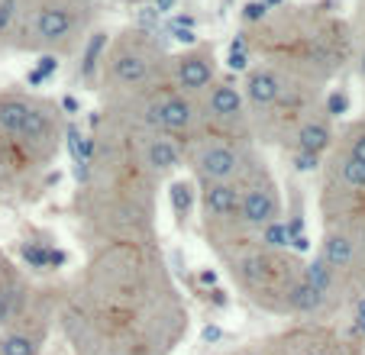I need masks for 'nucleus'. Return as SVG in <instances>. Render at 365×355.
<instances>
[{
    "label": "nucleus",
    "instance_id": "19",
    "mask_svg": "<svg viewBox=\"0 0 365 355\" xmlns=\"http://www.w3.org/2000/svg\"><path fill=\"white\" fill-rule=\"evenodd\" d=\"M172 207H175V217L185 223L191 217V207H194V187L187 181H175L172 185Z\"/></svg>",
    "mask_w": 365,
    "mask_h": 355
},
{
    "label": "nucleus",
    "instance_id": "39",
    "mask_svg": "<svg viewBox=\"0 0 365 355\" xmlns=\"http://www.w3.org/2000/svg\"><path fill=\"white\" fill-rule=\"evenodd\" d=\"M259 4H265V7H278V4H284V0H259Z\"/></svg>",
    "mask_w": 365,
    "mask_h": 355
},
{
    "label": "nucleus",
    "instance_id": "17",
    "mask_svg": "<svg viewBox=\"0 0 365 355\" xmlns=\"http://www.w3.org/2000/svg\"><path fill=\"white\" fill-rule=\"evenodd\" d=\"M103 52H107V33H94L91 42L84 46V55H81V78L91 81L97 75V65H101Z\"/></svg>",
    "mask_w": 365,
    "mask_h": 355
},
{
    "label": "nucleus",
    "instance_id": "26",
    "mask_svg": "<svg viewBox=\"0 0 365 355\" xmlns=\"http://www.w3.org/2000/svg\"><path fill=\"white\" fill-rule=\"evenodd\" d=\"M36 71H39V75L48 81V78H52V75L58 71V58H56V55H42L39 65H36Z\"/></svg>",
    "mask_w": 365,
    "mask_h": 355
},
{
    "label": "nucleus",
    "instance_id": "10",
    "mask_svg": "<svg viewBox=\"0 0 365 355\" xmlns=\"http://www.w3.org/2000/svg\"><path fill=\"white\" fill-rule=\"evenodd\" d=\"M145 165L152 171H172L181 165V149L168 136H152L145 143Z\"/></svg>",
    "mask_w": 365,
    "mask_h": 355
},
{
    "label": "nucleus",
    "instance_id": "35",
    "mask_svg": "<svg viewBox=\"0 0 365 355\" xmlns=\"http://www.w3.org/2000/svg\"><path fill=\"white\" fill-rule=\"evenodd\" d=\"M152 7L159 10V14H168V10L175 7V0H155V4H152Z\"/></svg>",
    "mask_w": 365,
    "mask_h": 355
},
{
    "label": "nucleus",
    "instance_id": "24",
    "mask_svg": "<svg viewBox=\"0 0 365 355\" xmlns=\"http://www.w3.org/2000/svg\"><path fill=\"white\" fill-rule=\"evenodd\" d=\"M265 14H269V7H265V4H259V0H249L246 7H242V16H246L249 23H259Z\"/></svg>",
    "mask_w": 365,
    "mask_h": 355
},
{
    "label": "nucleus",
    "instance_id": "7",
    "mask_svg": "<svg viewBox=\"0 0 365 355\" xmlns=\"http://www.w3.org/2000/svg\"><path fill=\"white\" fill-rule=\"evenodd\" d=\"M75 26V16L62 7H46L36 14V36L46 42H56V39H65Z\"/></svg>",
    "mask_w": 365,
    "mask_h": 355
},
{
    "label": "nucleus",
    "instance_id": "6",
    "mask_svg": "<svg viewBox=\"0 0 365 355\" xmlns=\"http://www.w3.org/2000/svg\"><path fill=\"white\" fill-rule=\"evenodd\" d=\"M207 113L214 116V120H240L242 116V91L230 81L214 84L210 97H207Z\"/></svg>",
    "mask_w": 365,
    "mask_h": 355
},
{
    "label": "nucleus",
    "instance_id": "32",
    "mask_svg": "<svg viewBox=\"0 0 365 355\" xmlns=\"http://www.w3.org/2000/svg\"><path fill=\"white\" fill-rule=\"evenodd\" d=\"M168 26H181V29H194V26H197V20H194V16H191V14H178V16H175V20H172V23H168Z\"/></svg>",
    "mask_w": 365,
    "mask_h": 355
},
{
    "label": "nucleus",
    "instance_id": "37",
    "mask_svg": "<svg viewBox=\"0 0 365 355\" xmlns=\"http://www.w3.org/2000/svg\"><path fill=\"white\" fill-rule=\"evenodd\" d=\"M200 284H217V272H200Z\"/></svg>",
    "mask_w": 365,
    "mask_h": 355
},
{
    "label": "nucleus",
    "instance_id": "21",
    "mask_svg": "<svg viewBox=\"0 0 365 355\" xmlns=\"http://www.w3.org/2000/svg\"><path fill=\"white\" fill-rule=\"evenodd\" d=\"M262 242H265L269 249H282V246H288V226H284L282 220H275V223L262 226Z\"/></svg>",
    "mask_w": 365,
    "mask_h": 355
},
{
    "label": "nucleus",
    "instance_id": "18",
    "mask_svg": "<svg viewBox=\"0 0 365 355\" xmlns=\"http://www.w3.org/2000/svg\"><path fill=\"white\" fill-rule=\"evenodd\" d=\"M0 355H39V339L29 333L0 336Z\"/></svg>",
    "mask_w": 365,
    "mask_h": 355
},
{
    "label": "nucleus",
    "instance_id": "1",
    "mask_svg": "<svg viewBox=\"0 0 365 355\" xmlns=\"http://www.w3.org/2000/svg\"><path fill=\"white\" fill-rule=\"evenodd\" d=\"M214 75H217L214 52H207V48H191V52L175 58V88L185 97L207 91L214 84Z\"/></svg>",
    "mask_w": 365,
    "mask_h": 355
},
{
    "label": "nucleus",
    "instance_id": "14",
    "mask_svg": "<svg viewBox=\"0 0 365 355\" xmlns=\"http://www.w3.org/2000/svg\"><path fill=\"white\" fill-rule=\"evenodd\" d=\"M330 143H333V133H330V126L320 123V120L304 123L301 133H297V149H301V152H314V155H320V152H324Z\"/></svg>",
    "mask_w": 365,
    "mask_h": 355
},
{
    "label": "nucleus",
    "instance_id": "23",
    "mask_svg": "<svg viewBox=\"0 0 365 355\" xmlns=\"http://www.w3.org/2000/svg\"><path fill=\"white\" fill-rule=\"evenodd\" d=\"M320 165V155H314V152H301L297 149V155H294V168L297 171H314Z\"/></svg>",
    "mask_w": 365,
    "mask_h": 355
},
{
    "label": "nucleus",
    "instance_id": "33",
    "mask_svg": "<svg viewBox=\"0 0 365 355\" xmlns=\"http://www.w3.org/2000/svg\"><path fill=\"white\" fill-rule=\"evenodd\" d=\"M227 65H230L233 71H242V68H246V52H230Z\"/></svg>",
    "mask_w": 365,
    "mask_h": 355
},
{
    "label": "nucleus",
    "instance_id": "13",
    "mask_svg": "<svg viewBox=\"0 0 365 355\" xmlns=\"http://www.w3.org/2000/svg\"><path fill=\"white\" fill-rule=\"evenodd\" d=\"M288 307L294 310V314H317V310L324 307V294H317L307 281H294V284L288 287Z\"/></svg>",
    "mask_w": 365,
    "mask_h": 355
},
{
    "label": "nucleus",
    "instance_id": "38",
    "mask_svg": "<svg viewBox=\"0 0 365 355\" xmlns=\"http://www.w3.org/2000/svg\"><path fill=\"white\" fill-rule=\"evenodd\" d=\"M26 81H29V84H42V81H46V78H42V75H39V71H36V68H33V71H29V75H26Z\"/></svg>",
    "mask_w": 365,
    "mask_h": 355
},
{
    "label": "nucleus",
    "instance_id": "2",
    "mask_svg": "<svg viewBox=\"0 0 365 355\" xmlns=\"http://www.w3.org/2000/svg\"><path fill=\"white\" fill-rule=\"evenodd\" d=\"M194 171H197L204 181H230L233 175H240L242 158L233 145L227 143H204L194 149L191 155Z\"/></svg>",
    "mask_w": 365,
    "mask_h": 355
},
{
    "label": "nucleus",
    "instance_id": "31",
    "mask_svg": "<svg viewBox=\"0 0 365 355\" xmlns=\"http://www.w3.org/2000/svg\"><path fill=\"white\" fill-rule=\"evenodd\" d=\"M200 339H204V342H220L223 339V329L217 326V323H207V326L200 329Z\"/></svg>",
    "mask_w": 365,
    "mask_h": 355
},
{
    "label": "nucleus",
    "instance_id": "29",
    "mask_svg": "<svg viewBox=\"0 0 365 355\" xmlns=\"http://www.w3.org/2000/svg\"><path fill=\"white\" fill-rule=\"evenodd\" d=\"M349 158H356V162H362V165H365V133H362V136L352 139V145H349Z\"/></svg>",
    "mask_w": 365,
    "mask_h": 355
},
{
    "label": "nucleus",
    "instance_id": "8",
    "mask_svg": "<svg viewBox=\"0 0 365 355\" xmlns=\"http://www.w3.org/2000/svg\"><path fill=\"white\" fill-rule=\"evenodd\" d=\"M278 94H282V81H278L272 71H249L246 78V97L252 107H272V103L278 101Z\"/></svg>",
    "mask_w": 365,
    "mask_h": 355
},
{
    "label": "nucleus",
    "instance_id": "40",
    "mask_svg": "<svg viewBox=\"0 0 365 355\" xmlns=\"http://www.w3.org/2000/svg\"><path fill=\"white\" fill-rule=\"evenodd\" d=\"M362 75H365V55H362Z\"/></svg>",
    "mask_w": 365,
    "mask_h": 355
},
{
    "label": "nucleus",
    "instance_id": "41",
    "mask_svg": "<svg viewBox=\"0 0 365 355\" xmlns=\"http://www.w3.org/2000/svg\"><path fill=\"white\" fill-rule=\"evenodd\" d=\"M307 355H327V352H307Z\"/></svg>",
    "mask_w": 365,
    "mask_h": 355
},
{
    "label": "nucleus",
    "instance_id": "34",
    "mask_svg": "<svg viewBox=\"0 0 365 355\" xmlns=\"http://www.w3.org/2000/svg\"><path fill=\"white\" fill-rule=\"evenodd\" d=\"M159 10H155V7H145L143 10V14H139V23H143V26H152V23H159Z\"/></svg>",
    "mask_w": 365,
    "mask_h": 355
},
{
    "label": "nucleus",
    "instance_id": "9",
    "mask_svg": "<svg viewBox=\"0 0 365 355\" xmlns=\"http://www.w3.org/2000/svg\"><path fill=\"white\" fill-rule=\"evenodd\" d=\"M110 75L113 81L126 84V88H136V84H143L149 78V62L139 52H120L110 65Z\"/></svg>",
    "mask_w": 365,
    "mask_h": 355
},
{
    "label": "nucleus",
    "instance_id": "5",
    "mask_svg": "<svg viewBox=\"0 0 365 355\" xmlns=\"http://www.w3.org/2000/svg\"><path fill=\"white\" fill-rule=\"evenodd\" d=\"M200 207H204L207 217H233L240 210V187L230 185V181H204Z\"/></svg>",
    "mask_w": 365,
    "mask_h": 355
},
{
    "label": "nucleus",
    "instance_id": "20",
    "mask_svg": "<svg viewBox=\"0 0 365 355\" xmlns=\"http://www.w3.org/2000/svg\"><path fill=\"white\" fill-rule=\"evenodd\" d=\"M339 178H343L349 187H365V165L346 155L343 162H339Z\"/></svg>",
    "mask_w": 365,
    "mask_h": 355
},
{
    "label": "nucleus",
    "instance_id": "25",
    "mask_svg": "<svg viewBox=\"0 0 365 355\" xmlns=\"http://www.w3.org/2000/svg\"><path fill=\"white\" fill-rule=\"evenodd\" d=\"M14 310H16V301H14V294H7V291H0V326L14 317Z\"/></svg>",
    "mask_w": 365,
    "mask_h": 355
},
{
    "label": "nucleus",
    "instance_id": "22",
    "mask_svg": "<svg viewBox=\"0 0 365 355\" xmlns=\"http://www.w3.org/2000/svg\"><path fill=\"white\" fill-rule=\"evenodd\" d=\"M14 16H16L14 0H0V33H7V29L14 26Z\"/></svg>",
    "mask_w": 365,
    "mask_h": 355
},
{
    "label": "nucleus",
    "instance_id": "15",
    "mask_svg": "<svg viewBox=\"0 0 365 355\" xmlns=\"http://www.w3.org/2000/svg\"><path fill=\"white\" fill-rule=\"evenodd\" d=\"M48 133H52V116H48V110L33 107L26 116V123H23V130H20V139L29 145H39L48 139Z\"/></svg>",
    "mask_w": 365,
    "mask_h": 355
},
{
    "label": "nucleus",
    "instance_id": "16",
    "mask_svg": "<svg viewBox=\"0 0 365 355\" xmlns=\"http://www.w3.org/2000/svg\"><path fill=\"white\" fill-rule=\"evenodd\" d=\"M301 281H307V284L314 287V291L324 294V297H327V294L333 291V268L327 265L324 259H314V262H307V265H304Z\"/></svg>",
    "mask_w": 365,
    "mask_h": 355
},
{
    "label": "nucleus",
    "instance_id": "11",
    "mask_svg": "<svg viewBox=\"0 0 365 355\" xmlns=\"http://www.w3.org/2000/svg\"><path fill=\"white\" fill-rule=\"evenodd\" d=\"M29 110H33V103H29L26 97H4V101H0V133L20 136Z\"/></svg>",
    "mask_w": 365,
    "mask_h": 355
},
{
    "label": "nucleus",
    "instance_id": "12",
    "mask_svg": "<svg viewBox=\"0 0 365 355\" xmlns=\"http://www.w3.org/2000/svg\"><path fill=\"white\" fill-rule=\"evenodd\" d=\"M352 255H356V246H352V240L343 236V232H330V236L324 240V249H320V259H324L333 272L349 265Z\"/></svg>",
    "mask_w": 365,
    "mask_h": 355
},
{
    "label": "nucleus",
    "instance_id": "30",
    "mask_svg": "<svg viewBox=\"0 0 365 355\" xmlns=\"http://www.w3.org/2000/svg\"><path fill=\"white\" fill-rule=\"evenodd\" d=\"M168 33L175 36L178 42H185V46H194L197 42V36H194V29H181V26H168Z\"/></svg>",
    "mask_w": 365,
    "mask_h": 355
},
{
    "label": "nucleus",
    "instance_id": "4",
    "mask_svg": "<svg viewBox=\"0 0 365 355\" xmlns=\"http://www.w3.org/2000/svg\"><path fill=\"white\" fill-rule=\"evenodd\" d=\"M149 120L155 126H162V130H168V133H181V130H191L194 126V103H191V97H185V94H168V97H162L155 107L149 110Z\"/></svg>",
    "mask_w": 365,
    "mask_h": 355
},
{
    "label": "nucleus",
    "instance_id": "27",
    "mask_svg": "<svg viewBox=\"0 0 365 355\" xmlns=\"http://www.w3.org/2000/svg\"><path fill=\"white\" fill-rule=\"evenodd\" d=\"M23 255H26V262H33V265H48V255L52 252H46V249H39V246H26Z\"/></svg>",
    "mask_w": 365,
    "mask_h": 355
},
{
    "label": "nucleus",
    "instance_id": "3",
    "mask_svg": "<svg viewBox=\"0 0 365 355\" xmlns=\"http://www.w3.org/2000/svg\"><path fill=\"white\" fill-rule=\"evenodd\" d=\"M240 220L252 230H262V226L282 220V200L278 191L272 185H252L246 187V194H240Z\"/></svg>",
    "mask_w": 365,
    "mask_h": 355
},
{
    "label": "nucleus",
    "instance_id": "36",
    "mask_svg": "<svg viewBox=\"0 0 365 355\" xmlns=\"http://www.w3.org/2000/svg\"><path fill=\"white\" fill-rule=\"evenodd\" d=\"M62 110H65V113H78V101H75V97H65Z\"/></svg>",
    "mask_w": 365,
    "mask_h": 355
},
{
    "label": "nucleus",
    "instance_id": "28",
    "mask_svg": "<svg viewBox=\"0 0 365 355\" xmlns=\"http://www.w3.org/2000/svg\"><path fill=\"white\" fill-rule=\"evenodd\" d=\"M346 107H349V101H346V94H330V101H327V110H330L333 116L346 113Z\"/></svg>",
    "mask_w": 365,
    "mask_h": 355
}]
</instances>
